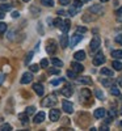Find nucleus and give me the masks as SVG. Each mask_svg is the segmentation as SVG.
<instances>
[{"mask_svg":"<svg viewBox=\"0 0 122 131\" xmlns=\"http://www.w3.org/2000/svg\"><path fill=\"white\" fill-rule=\"evenodd\" d=\"M82 38H83V36H80L79 33H75V34L71 37V39L68 41V46H70V47H74V46H76L77 43H79V42L82 41Z\"/></svg>","mask_w":122,"mask_h":131,"instance_id":"nucleus-4","label":"nucleus"},{"mask_svg":"<svg viewBox=\"0 0 122 131\" xmlns=\"http://www.w3.org/2000/svg\"><path fill=\"white\" fill-rule=\"evenodd\" d=\"M32 58H33V52H29L28 55H26V58H25V64H28V63H30V60H32Z\"/></svg>","mask_w":122,"mask_h":131,"instance_id":"nucleus-40","label":"nucleus"},{"mask_svg":"<svg viewBox=\"0 0 122 131\" xmlns=\"http://www.w3.org/2000/svg\"><path fill=\"white\" fill-rule=\"evenodd\" d=\"M63 81H64V79H57V80H51V84L53 85H58V84H60Z\"/></svg>","mask_w":122,"mask_h":131,"instance_id":"nucleus-41","label":"nucleus"},{"mask_svg":"<svg viewBox=\"0 0 122 131\" xmlns=\"http://www.w3.org/2000/svg\"><path fill=\"white\" fill-rule=\"evenodd\" d=\"M95 94H96V97L98 98V100H104V98H105V96H104V93H103L101 91H100V89H97V91L95 92Z\"/></svg>","mask_w":122,"mask_h":131,"instance_id":"nucleus-33","label":"nucleus"},{"mask_svg":"<svg viewBox=\"0 0 122 131\" xmlns=\"http://www.w3.org/2000/svg\"><path fill=\"white\" fill-rule=\"evenodd\" d=\"M121 114H122V107H121Z\"/></svg>","mask_w":122,"mask_h":131,"instance_id":"nucleus-57","label":"nucleus"},{"mask_svg":"<svg viewBox=\"0 0 122 131\" xmlns=\"http://www.w3.org/2000/svg\"><path fill=\"white\" fill-rule=\"evenodd\" d=\"M49 117H50V119L53 122H57L60 118V112L58 110V109H51L50 113H49Z\"/></svg>","mask_w":122,"mask_h":131,"instance_id":"nucleus-6","label":"nucleus"},{"mask_svg":"<svg viewBox=\"0 0 122 131\" xmlns=\"http://www.w3.org/2000/svg\"><path fill=\"white\" fill-rule=\"evenodd\" d=\"M76 81L79 83V84H92L91 78H88V76H83V78H76Z\"/></svg>","mask_w":122,"mask_h":131,"instance_id":"nucleus-16","label":"nucleus"},{"mask_svg":"<svg viewBox=\"0 0 122 131\" xmlns=\"http://www.w3.org/2000/svg\"><path fill=\"white\" fill-rule=\"evenodd\" d=\"M89 12H92L95 15H101L104 12V8L101 7V4H95L89 8Z\"/></svg>","mask_w":122,"mask_h":131,"instance_id":"nucleus-8","label":"nucleus"},{"mask_svg":"<svg viewBox=\"0 0 122 131\" xmlns=\"http://www.w3.org/2000/svg\"><path fill=\"white\" fill-rule=\"evenodd\" d=\"M62 24H63V20H60L59 17L54 20V26H57V28H59V29H60V26H62Z\"/></svg>","mask_w":122,"mask_h":131,"instance_id":"nucleus-30","label":"nucleus"},{"mask_svg":"<svg viewBox=\"0 0 122 131\" xmlns=\"http://www.w3.org/2000/svg\"><path fill=\"white\" fill-rule=\"evenodd\" d=\"M101 75H105V76H108V78H113L114 72H113V70H110L108 67H103L101 68Z\"/></svg>","mask_w":122,"mask_h":131,"instance_id":"nucleus-19","label":"nucleus"},{"mask_svg":"<svg viewBox=\"0 0 122 131\" xmlns=\"http://www.w3.org/2000/svg\"><path fill=\"white\" fill-rule=\"evenodd\" d=\"M70 28H71L70 20H66V21H63V24H62V26H60V30H62L63 33H67V31L70 30Z\"/></svg>","mask_w":122,"mask_h":131,"instance_id":"nucleus-18","label":"nucleus"},{"mask_svg":"<svg viewBox=\"0 0 122 131\" xmlns=\"http://www.w3.org/2000/svg\"><path fill=\"white\" fill-rule=\"evenodd\" d=\"M112 67H113L116 71H121V70H122V63L118 62V60H114V62L112 63Z\"/></svg>","mask_w":122,"mask_h":131,"instance_id":"nucleus-25","label":"nucleus"},{"mask_svg":"<svg viewBox=\"0 0 122 131\" xmlns=\"http://www.w3.org/2000/svg\"><path fill=\"white\" fill-rule=\"evenodd\" d=\"M34 112H36V107H34V106H29V107H26V110H25V113H26L28 115L34 114Z\"/></svg>","mask_w":122,"mask_h":131,"instance_id":"nucleus-31","label":"nucleus"},{"mask_svg":"<svg viewBox=\"0 0 122 131\" xmlns=\"http://www.w3.org/2000/svg\"><path fill=\"white\" fill-rule=\"evenodd\" d=\"M62 107H63V110L67 113V114H72L74 113V105L70 102V101H63L62 102Z\"/></svg>","mask_w":122,"mask_h":131,"instance_id":"nucleus-5","label":"nucleus"},{"mask_svg":"<svg viewBox=\"0 0 122 131\" xmlns=\"http://www.w3.org/2000/svg\"><path fill=\"white\" fill-rule=\"evenodd\" d=\"M60 46H62V49H66L68 46V36H67V33H63V34L60 36Z\"/></svg>","mask_w":122,"mask_h":131,"instance_id":"nucleus-14","label":"nucleus"},{"mask_svg":"<svg viewBox=\"0 0 122 131\" xmlns=\"http://www.w3.org/2000/svg\"><path fill=\"white\" fill-rule=\"evenodd\" d=\"M32 80H33V75L30 72H25L23 78H21V84H29L32 83Z\"/></svg>","mask_w":122,"mask_h":131,"instance_id":"nucleus-11","label":"nucleus"},{"mask_svg":"<svg viewBox=\"0 0 122 131\" xmlns=\"http://www.w3.org/2000/svg\"><path fill=\"white\" fill-rule=\"evenodd\" d=\"M60 93H62L64 97H71L72 93H74V89H72V86H71V85H66L64 88H62Z\"/></svg>","mask_w":122,"mask_h":131,"instance_id":"nucleus-9","label":"nucleus"},{"mask_svg":"<svg viewBox=\"0 0 122 131\" xmlns=\"http://www.w3.org/2000/svg\"><path fill=\"white\" fill-rule=\"evenodd\" d=\"M106 2H109V0H100V3H106Z\"/></svg>","mask_w":122,"mask_h":131,"instance_id":"nucleus-53","label":"nucleus"},{"mask_svg":"<svg viewBox=\"0 0 122 131\" xmlns=\"http://www.w3.org/2000/svg\"><path fill=\"white\" fill-rule=\"evenodd\" d=\"M58 15H59V16H67L68 13H67V12H66V10H63V9H60V10H58Z\"/></svg>","mask_w":122,"mask_h":131,"instance_id":"nucleus-46","label":"nucleus"},{"mask_svg":"<svg viewBox=\"0 0 122 131\" xmlns=\"http://www.w3.org/2000/svg\"><path fill=\"white\" fill-rule=\"evenodd\" d=\"M57 96L55 94H49L47 97H45L43 98V101H42V106L43 107H51V106H54L55 104H57Z\"/></svg>","mask_w":122,"mask_h":131,"instance_id":"nucleus-1","label":"nucleus"},{"mask_svg":"<svg viewBox=\"0 0 122 131\" xmlns=\"http://www.w3.org/2000/svg\"><path fill=\"white\" fill-rule=\"evenodd\" d=\"M11 130H12V126L8 125V123H4V125L0 126V131H11Z\"/></svg>","mask_w":122,"mask_h":131,"instance_id":"nucleus-28","label":"nucleus"},{"mask_svg":"<svg viewBox=\"0 0 122 131\" xmlns=\"http://www.w3.org/2000/svg\"><path fill=\"white\" fill-rule=\"evenodd\" d=\"M100 83H101L104 86H110V85H112V78H109V79L101 78V79H100Z\"/></svg>","mask_w":122,"mask_h":131,"instance_id":"nucleus-21","label":"nucleus"},{"mask_svg":"<svg viewBox=\"0 0 122 131\" xmlns=\"http://www.w3.org/2000/svg\"><path fill=\"white\" fill-rule=\"evenodd\" d=\"M117 115V112L114 110V109H110V110H109V117H112V118H114Z\"/></svg>","mask_w":122,"mask_h":131,"instance_id":"nucleus-44","label":"nucleus"},{"mask_svg":"<svg viewBox=\"0 0 122 131\" xmlns=\"http://www.w3.org/2000/svg\"><path fill=\"white\" fill-rule=\"evenodd\" d=\"M82 94L84 96V98H87V100H88V98H91V93H89V91H88V89H83L82 91Z\"/></svg>","mask_w":122,"mask_h":131,"instance_id":"nucleus-37","label":"nucleus"},{"mask_svg":"<svg viewBox=\"0 0 122 131\" xmlns=\"http://www.w3.org/2000/svg\"><path fill=\"white\" fill-rule=\"evenodd\" d=\"M33 89H34V92H36L38 96H42V94H43V86H42V84H39V83H36L34 85H33Z\"/></svg>","mask_w":122,"mask_h":131,"instance_id":"nucleus-15","label":"nucleus"},{"mask_svg":"<svg viewBox=\"0 0 122 131\" xmlns=\"http://www.w3.org/2000/svg\"><path fill=\"white\" fill-rule=\"evenodd\" d=\"M18 118H20V121L23 122V123H26L28 119H29V115L26 113H21V114H18Z\"/></svg>","mask_w":122,"mask_h":131,"instance_id":"nucleus-27","label":"nucleus"},{"mask_svg":"<svg viewBox=\"0 0 122 131\" xmlns=\"http://www.w3.org/2000/svg\"><path fill=\"white\" fill-rule=\"evenodd\" d=\"M47 66H49V60H47V59H42V60H41V63H39V67L46 68Z\"/></svg>","mask_w":122,"mask_h":131,"instance_id":"nucleus-38","label":"nucleus"},{"mask_svg":"<svg viewBox=\"0 0 122 131\" xmlns=\"http://www.w3.org/2000/svg\"><path fill=\"white\" fill-rule=\"evenodd\" d=\"M45 117H46V114L45 113H43V112H39L38 114H36L34 115V119H33V122H34V123H42L43 121H45Z\"/></svg>","mask_w":122,"mask_h":131,"instance_id":"nucleus-12","label":"nucleus"},{"mask_svg":"<svg viewBox=\"0 0 122 131\" xmlns=\"http://www.w3.org/2000/svg\"><path fill=\"white\" fill-rule=\"evenodd\" d=\"M72 5L80 9V8L83 7V2H82V0H74V4H72Z\"/></svg>","mask_w":122,"mask_h":131,"instance_id":"nucleus-34","label":"nucleus"},{"mask_svg":"<svg viewBox=\"0 0 122 131\" xmlns=\"http://www.w3.org/2000/svg\"><path fill=\"white\" fill-rule=\"evenodd\" d=\"M79 10H80L79 8H76V7H74V5H71V7H70V10H68V12H67V13H68L70 16H76L77 13H79Z\"/></svg>","mask_w":122,"mask_h":131,"instance_id":"nucleus-23","label":"nucleus"},{"mask_svg":"<svg viewBox=\"0 0 122 131\" xmlns=\"http://www.w3.org/2000/svg\"><path fill=\"white\" fill-rule=\"evenodd\" d=\"M59 4L60 5H70L71 4V0H59Z\"/></svg>","mask_w":122,"mask_h":131,"instance_id":"nucleus-42","label":"nucleus"},{"mask_svg":"<svg viewBox=\"0 0 122 131\" xmlns=\"http://www.w3.org/2000/svg\"><path fill=\"white\" fill-rule=\"evenodd\" d=\"M116 42H117V43H119V45H122V34L116 36Z\"/></svg>","mask_w":122,"mask_h":131,"instance_id":"nucleus-45","label":"nucleus"},{"mask_svg":"<svg viewBox=\"0 0 122 131\" xmlns=\"http://www.w3.org/2000/svg\"><path fill=\"white\" fill-rule=\"evenodd\" d=\"M72 70L76 72V73H79V72H83L84 71V66L83 64H80V62L79 60H76V62H72Z\"/></svg>","mask_w":122,"mask_h":131,"instance_id":"nucleus-10","label":"nucleus"},{"mask_svg":"<svg viewBox=\"0 0 122 131\" xmlns=\"http://www.w3.org/2000/svg\"><path fill=\"white\" fill-rule=\"evenodd\" d=\"M85 31H87V28H84V26H82V28L79 26V28L76 29V33H79V34H82V33H85Z\"/></svg>","mask_w":122,"mask_h":131,"instance_id":"nucleus-43","label":"nucleus"},{"mask_svg":"<svg viewBox=\"0 0 122 131\" xmlns=\"http://www.w3.org/2000/svg\"><path fill=\"white\" fill-rule=\"evenodd\" d=\"M67 76H68L70 79H76V78H77L76 72H75L74 70H68V71H67Z\"/></svg>","mask_w":122,"mask_h":131,"instance_id":"nucleus-32","label":"nucleus"},{"mask_svg":"<svg viewBox=\"0 0 122 131\" xmlns=\"http://www.w3.org/2000/svg\"><path fill=\"white\" fill-rule=\"evenodd\" d=\"M116 15H118V16H119V15H122V7H121V8H118V9L116 10Z\"/></svg>","mask_w":122,"mask_h":131,"instance_id":"nucleus-49","label":"nucleus"},{"mask_svg":"<svg viewBox=\"0 0 122 131\" xmlns=\"http://www.w3.org/2000/svg\"><path fill=\"white\" fill-rule=\"evenodd\" d=\"M112 57L114 59H122V50H113L112 51Z\"/></svg>","mask_w":122,"mask_h":131,"instance_id":"nucleus-22","label":"nucleus"},{"mask_svg":"<svg viewBox=\"0 0 122 131\" xmlns=\"http://www.w3.org/2000/svg\"><path fill=\"white\" fill-rule=\"evenodd\" d=\"M23 2H25V3H28V2H30V0H23Z\"/></svg>","mask_w":122,"mask_h":131,"instance_id":"nucleus-54","label":"nucleus"},{"mask_svg":"<svg viewBox=\"0 0 122 131\" xmlns=\"http://www.w3.org/2000/svg\"><path fill=\"white\" fill-rule=\"evenodd\" d=\"M59 72H60V71H59L58 67H57V68H55V67H54V68H49V73H51V75H59Z\"/></svg>","mask_w":122,"mask_h":131,"instance_id":"nucleus-36","label":"nucleus"},{"mask_svg":"<svg viewBox=\"0 0 122 131\" xmlns=\"http://www.w3.org/2000/svg\"><path fill=\"white\" fill-rule=\"evenodd\" d=\"M18 16H20V13H18V12H13V13H12V17H13V18H17Z\"/></svg>","mask_w":122,"mask_h":131,"instance_id":"nucleus-50","label":"nucleus"},{"mask_svg":"<svg viewBox=\"0 0 122 131\" xmlns=\"http://www.w3.org/2000/svg\"><path fill=\"white\" fill-rule=\"evenodd\" d=\"M51 63L55 66V67H63V62L62 60H59L58 58H51Z\"/></svg>","mask_w":122,"mask_h":131,"instance_id":"nucleus-24","label":"nucleus"},{"mask_svg":"<svg viewBox=\"0 0 122 131\" xmlns=\"http://www.w3.org/2000/svg\"><path fill=\"white\" fill-rule=\"evenodd\" d=\"M46 51H47V54H50V55H54L55 54V51H57V42H55L54 39H50L47 42Z\"/></svg>","mask_w":122,"mask_h":131,"instance_id":"nucleus-3","label":"nucleus"},{"mask_svg":"<svg viewBox=\"0 0 122 131\" xmlns=\"http://www.w3.org/2000/svg\"><path fill=\"white\" fill-rule=\"evenodd\" d=\"M100 46H101V39H100L98 36H95L89 43V49H91V51H97Z\"/></svg>","mask_w":122,"mask_h":131,"instance_id":"nucleus-2","label":"nucleus"},{"mask_svg":"<svg viewBox=\"0 0 122 131\" xmlns=\"http://www.w3.org/2000/svg\"><path fill=\"white\" fill-rule=\"evenodd\" d=\"M29 68H30V71H32V72H38V70H39V66H38V64H32Z\"/></svg>","mask_w":122,"mask_h":131,"instance_id":"nucleus-39","label":"nucleus"},{"mask_svg":"<svg viewBox=\"0 0 122 131\" xmlns=\"http://www.w3.org/2000/svg\"><path fill=\"white\" fill-rule=\"evenodd\" d=\"M84 2H91V0H84Z\"/></svg>","mask_w":122,"mask_h":131,"instance_id":"nucleus-56","label":"nucleus"},{"mask_svg":"<svg viewBox=\"0 0 122 131\" xmlns=\"http://www.w3.org/2000/svg\"><path fill=\"white\" fill-rule=\"evenodd\" d=\"M100 128H101V130H104V131H108V130H109L108 125H101V126H100Z\"/></svg>","mask_w":122,"mask_h":131,"instance_id":"nucleus-47","label":"nucleus"},{"mask_svg":"<svg viewBox=\"0 0 122 131\" xmlns=\"http://www.w3.org/2000/svg\"><path fill=\"white\" fill-rule=\"evenodd\" d=\"M39 2H41V4L46 5V7H53V5H54L53 0H39Z\"/></svg>","mask_w":122,"mask_h":131,"instance_id":"nucleus-29","label":"nucleus"},{"mask_svg":"<svg viewBox=\"0 0 122 131\" xmlns=\"http://www.w3.org/2000/svg\"><path fill=\"white\" fill-rule=\"evenodd\" d=\"M12 9V4H8V3H2L0 4V10L2 12H8V10Z\"/></svg>","mask_w":122,"mask_h":131,"instance_id":"nucleus-20","label":"nucleus"},{"mask_svg":"<svg viewBox=\"0 0 122 131\" xmlns=\"http://www.w3.org/2000/svg\"><path fill=\"white\" fill-rule=\"evenodd\" d=\"M118 85H119V86H122V76L118 79Z\"/></svg>","mask_w":122,"mask_h":131,"instance_id":"nucleus-51","label":"nucleus"},{"mask_svg":"<svg viewBox=\"0 0 122 131\" xmlns=\"http://www.w3.org/2000/svg\"><path fill=\"white\" fill-rule=\"evenodd\" d=\"M5 31H7V24L0 23V34H4Z\"/></svg>","mask_w":122,"mask_h":131,"instance_id":"nucleus-35","label":"nucleus"},{"mask_svg":"<svg viewBox=\"0 0 122 131\" xmlns=\"http://www.w3.org/2000/svg\"><path fill=\"white\" fill-rule=\"evenodd\" d=\"M105 114H106V112H105V109H103V107H98V109H96L95 113H93V115H95L97 119H101V118H104V117H105Z\"/></svg>","mask_w":122,"mask_h":131,"instance_id":"nucleus-13","label":"nucleus"},{"mask_svg":"<svg viewBox=\"0 0 122 131\" xmlns=\"http://www.w3.org/2000/svg\"><path fill=\"white\" fill-rule=\"evenodd\" d=\"M3 81H4V73H2V72H0V85L3 84Z\"/></svg>","mask_w":122,"mask_h":131,"instance_id":"nucleus-48","label":"nucleus"},{"mask_svg":"<svg viewBox=\"0 0 122 131\" xmlns=\"http://www.w3.org/2000/svg\"><path fill=\"white\" fill-rule=\"evenodd\" d=\"M119 89L117 88V86H114L113 84L110 85V94H113V96H119Z\"/></svg>","mask_w":122,"mask_h":131,"instance_id":"nucleus-26","label":"nucleus"},{"mask_svg":"<svg viewBox=\"0 0 122 131\" xmlns=\"http://www.w3.org/2000/svg\"><path fill=\"white\" fill-rule=\"evenodd\" d=\"M119 126H121V127H122V121H121V122H119Z\"/></svg>","mask_w":122,"mask_h":131,"instance_id":"nucleus-55","label":"nucleus"},{"mask_svg":"<svg viewBox=\"0 0 122 131\" xmlns=\"http://www.w3.org/2000/svg\"><path fill=\"white\" fill-rule=\"evenodd\" d=\"M74 58H75L76 60H84V59H85V51H83V50L76 51V52L74 54Z\"/></svg>","mask_w":122,"mask_h":131,"instance_id":"nucleus-17","label":"nucleus"},{"mask_svg":"<svg viewBox=\"0 0 122 131\" xmlns=\"http://www.w3.org/2000/svg\"><path fill=\"white\" fill-rule=\"evenodd\" d=\"M2 18H4V12H2V10H0V20Z\"/></svg>","mask_w":122,"mask_h":131,"instance_id":"nucleus-52","label":"nucleus"},{"mask_svg":"<svg viewBox=\"0 0 122 131\" xmlns=\"http://www.w3.org/2000/svg\"><path fill=\"white\" fill-rule=\"evenodd\" d=\"M105 60H106V59H105V57L103 55L101 52H98L97 55L93 58V64H95V66H101V64H104V63H105Z\"/></svg>","mask_w":122,"mask_h":131,"instance_id":"nucleus-7","label":"nucleus"}]
</instances>
